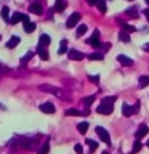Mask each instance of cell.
I'll use <instances>...</instances> for the list:
<instances>
[{"mask_svg": "<svg viewBox=\"0 0 149 154\" xmlns=\"http://www.w3.org/2000/svg\"><path fill=\"white\" fill-rule=\"evenodd\" d=\"M38 88H40L42 91H47V93H51V95H56L58 98L61 100H72V95L69 90H64V88H58V87L55 85H50V84H42L38 85Z\"/></svg>", "mask_w": 149, "mask_h": 154, "instance_id": "1", "label": "cell"}, {"mask_svg": "<svg viewBox=\"0 0 149 154\" xmlns=\"http://www.w3.org/2000/svg\"><path fill=\"white\" fill-rule=\"evenodd\" d=\"M96 133H98V137L101 138V141H104L106 144L111 143V135L108 133V130L103 128V127H96Z\"/></svg>", "mask_w": 149, "mask_h": 154, "instance_id": "2", "label": "cell"}, {"mask_svg": "<svg viewBox=\"0 0 149 154\" xmlns=\"http://www.w3.org/2000/svg\"><path fill=\"white\" fill-rule=\"evenodd\" d=\"M80 18H82V16H80V13H72L71 16H69V19H67V21H66V27H67V29L74 27L75 24L80 21Z\"/></svg>", "mask_w": 149, "mask_h": 154, "instance_id": "3", "label": "cell"}, {"mask_svg": "<svg viewBox=\"0 0 149 154\" xmlns=\"http://www.w3.org/2000/svg\"><path fill=\"white\" fill-rule=\"evenodd\" d=\"M21 148H24V149H31L32 146H34V141L31 138H24V137H18V141H16Z\"/></svg>", "mask_w": 149, "mask_h": 154, "instance_id": "4", "label": "cell"}, {"mask_svg": "<svg viewBox=\"0 0 149 154\" xmlns=\"http://www.w3.org/2000/svg\"><path fill=\"white\" fill-rule=\"evenodd\" d=\"M112 111H114V106H112V104H104V103H101L98 108H96V112H98V114H106V116L111 114Z\"/></svg>", "mask_w": 149, "mask_h": 154, "instance_id": "5", "label": "cell"}, {"mask_svg": "<svg viewBox=\"0 0 149 154\" xmlns=\"http://www.w3.org/2000/svg\"><path fill=\"white\" fill-rule=\"evenodd\" d=\"M87 43L91 45V47H95V48H98L101 45V43H99V31H95L93 34H91V37L87 40Z\"/></svg>", "mask_w": 149, "mask_h": 154, "instance_id": "6", "label": "cell"}, {"mask_svg": "<svg viewBox=\"0 0 149 154\" xmlns=\"http://www.w3.org/2000/svg\"><path fill=\"white\" fill-rule=\"evenodd\" d=\"M29 13H34V14H42L43 13V8H42V3L38 2H32L29 5Z\"/></svg>", "mask_w": 149, "mask_h": 154, "instance_id": "7", "label": "cell"}, {"mask_svg": "<svg viewBox=\"0 0 149 154\" xmlns=\"http://www.w3.org/2000/svg\"><path fill=\"white\" fill-rule=\"evenodd\" d=\"M67 55H69V60H72V61H82L85 58V55L79 50H69Z\"/></svg>", "mask_w": 149, "mask_h": 154, "instance_id": "8", "label": "cell"}, {"mask_svg": "<svg viewBox=\"0 0 149 154\" xmlns=\"http://www.w3.org/2000/svg\"><path fill=\"white\" fill-rule=\"evenodd\" d=\"M149 133V128L146 124H141L139 125V128L136 130V133H135V137H136V140H141L143 137H146V135Z\"/></svg>", "mask_w": 149, "mask_h": 154, "instance_id": "9", "label": "cell"}, {"mask_svg": "<svg viewBox=\"0 0 149 154\" xmlns=\"http://www.w3.org/2000/svg\"><path fill=\"white\" fill-rule=\"evenodd\" d=\"M42 111V112H45V114H53L56 111V108H55V104L53 103H43V104H40V108H38Z\"/></svg>", "mask_w": 149, "mask_h": 154, "instance_id": "10", "label": "cell"}, {"mask_svg": "<svg viewBox=\"0 0 149 154\" xmlns=\"http://www.w3.org/2000/svg\"><path fill=\"white\" fill-rule=\"evenodd\" d=\"M50 35H47V34H42L40 38H38V48H45L50 45Z\"/></svg>", "mask_w": 149, "mask_h": 154, "instance_id": "11", "label": "cell"}, {"mask_svg": "<svg viewBox=\"0 0 149 154\" xmlns=\"http://www.w3.org/2000/svg\"><path fill=\"white\" fill-rule=\"evenodd\" d=\"M117 61L120 63V64H123V66H133V60L132 58H128V56H125V55H119L117 56Z\"/></svg>", "mask_w": 149, "mask_h": 154, "instance_id": "12", "label": "cell"}, {"mask_svg": "<svg viewBox=\"0 0 149 154\" xmlns=\"http://www.w3.org/2000/svg\"><path fill=\"white\" fill-rule=\"evenodd\" d=\"M135 111H138V106H135V108H130L127 103L122 104V112H123V116H127V117H130V116H132Z\"/></svg>", "mask_w": 149, "mask_h": 154, "instance_id": "13", "label": "cell"}, {"mask_svg": "<svg viewBox=\"0 0 149 154\" xmlns=\"http://www.w3.org/2000/svg\"><path fill=\"white\" fill-rule=\"evenodd\" d=\"M66 7H67V2H66V0H56V2H55V10H56L58 13L64 11Z\"/></svg>", "mask_w": 149, "mask_h": 154, "instance_id": "14", "label": "cell"}, {"mask_svg": "<svg viewBox=\"0 0 149 154\" xmlns=\"http://www.w3.org/2000/svg\"><path fill=\"white\" fill-rule=\"evenodd\" d=\"M19 42H21V38H19L18 35H13V37H11V38H10V40H8L7 47L10 48V50H13L14 47H18V45H19Z\"/></svg>", "mask_w": 149, "mask_h": 154, "instance_id": "15", "label": "cell"}, {"mask_svg": "<svg viewBox=\"0 0 149 154\" xmlns=\"http://www.w3.org/2000/svg\"><path fill=\"white\" fill-rule=\"evenodd\" d=\"M0 14H2V19H3V21L11 23V18H10V10H8V7H3V8H2V11H0Z\"/></svg>", "mask_w": 149, "mask_h": 154, "instance_id": "16", "label": "cell"}, {"mask_svg": "<svg viewBox=\"0 0 149 154\" xmlns=\"http://www.w3.org/2000/svg\"><path fill=\"white\" fill-rule=\"evenodd\" d=\"M35 23H32V21H29V23H24V32H27V34H31L35 31Z\"/></svg>", "mask_w": 149, "mask_h": 154, "instance_id": "17", "label": "cell"}, {"mask_svg": "<svg viewBox=\"0 0 149 154\" xmlns=\"http://www.w3.org/2000/svg\"><path fill=\"white\" fill-rule=\"evenodd\" d=\"M23 19H24V14L23 13H13V16H11V23H10V24H18L19 21H23Z\"/></svg>", "mask_w": 149, "mask_h": 154, "instance_id": "18", "label": "cell"}, {"mask_svg": "<svg viewBox=\"0 0 149 154\" xmlns=\"http://www.w3.org/2000/svg\"><path fill=\"white\" fill-rule=\"evenodd\" d=\"M88 60H91V61H103L104 60V55H103V53H90Z\"/></svg>", "mask_w": 149, "mask_h": 154, "instance_id": "19", "label": "cell"}, {"mask_svg": "<svg viewBox=\"0 0 149 154\" xmlns=\"http://www.w3.org/2000/svg\"><path fill=\"white\" fill-rule=\"evenodd\" d=\"M82 103H84L87 108H88V106H91L95 103V95H90V96H85V98H82Z\"/></svg>", "mask_w": 149, "mask_h": 154, "instance_id": "20", "label": "cell"}, {"mask_svg": "<svg viewBox=\"0 0 149 154\" xmlns=\"http://www.w3.org/2000/svg\"><path fill=\"white\" fill-rule=\"evenodd\" d=\"M64 114H66V116H72V117H77V116H82V112H80L79 109H72V108H71V109H66V111H64Z\"/></svg>", "mask_w": 149, "mask_h": 154, "instance_id": "21", "label": "cell"}, {"mask_svg": "<svg viewBox=\"0 0 149 154\" xmlns=\"http://www.w3.org/2000/svg\"><path fill=\"white\" fill-rule=\"evenodd\" d=\"M77 130L84 135V133H87V130H88V122H82V124H79L77 125Z\"/></svg>", "mask_w": 149, "mask_h": 154, "instance_id": "22", "label": "cell"}, {"mask_svg": "<svg viewBox=\"0 0 149 154\" xmlns=\"http://www.w3.org/2000/svg\"><path fill=\"white\" fill-rule=\"evenodd\" d=\"M119 38H120L122 42H125V43H128V42H130V35H128V32H125V31H120Z\"/></svg>", "mask_w": 149, "mask_h": 154, "instance_id": "23", "label": "cell"}, {"mask_svg": "<svg viewBox=\"0 0 149 154\" xmlns=\"http://www.w3.org/2000/svg\"><path fill=\"white\" fill-rule=\"evenodd\" d=\"M96 7L99 8L101 13H106V0H96Z\"/></svg>", "mask_w": 149, "mask_h": 154, "instance_id": "24", "label": "cell"}, {"mask_svg": "<svg viewBox=\"0 0 149 154\" xmlns=\"http://www.w3.org/2000/svg\"><path fill=\"white\" fill-rule=\"evenodd\" d=\"M67 51V40H61V43H59V55H64V53Z\"/></svg>", "mask_w": 149, "mask_h": 154, "instance_id": "25", "label": "cell"}, {"mask_svg": "<svg viewBox=\"0 0 149 154\" xmlns=\"http://www.w3.org/2000/svg\"><path fill=\"white\" fill-rule=\"evenodd\" d=\"M146 85H149V77L147 75H141V77H139V87L144 88Z\"/></svg>", "mask_w": 149, "mask_h": 154, "instance_id": "26", "label": "cell"}, {"mask_svg": "<svg viewBox=\"0 0 149 154\" xmlns=\"http://www.w3.org/2000/svg\"><path fill=\"white\" fill-rule=\"evenodd\" d=\"M87 29H88V27H87L85 26V24H82V26H79V27H77V37H82V35H84V34L87 32Z\"/></svg>", "mask_w": 149, "mask_h": 154, "instance_id": "27", "label": "cell"}, {"mask_svg": "<svg viewBox=\"0 0 149 154\" xmlns=\"http://www.w3.org/2000/svg\"><path fill=\"white\" fill-rule=\"evenodd\" d=\"M48 151H50V143L45 141L42 144V148H40V151H38V154H47Z\"/></svg>", "mask_w": 149, "mask_h": 154, "instance_id": "28", "label": "cell"}, {"mask_svg": "<svg viewBox=\"0 0 149 154\" xmlns=\"http://www.w3.org/2000/svg\"><path fill=\"white\" fill-rule=\"evenodd\" d=\"M115 100H117V96H104L101 103H104V104H112Z\"/></svg>", "mask_w": 149, "mask_h": 154, "instance_id": "29", "label": "cell"}, {"mask_svg": "<svg viewBox=\"0 0 149 154\" xmlns=\"http://www.w3.org/2000/svg\"><path fill=\"white\" fill-rule=\"evenodd\" d=\"M87 143H88V146H90V151H91V152H95V151H96V148H98V143H96L95 140H87Z\"/></svg>", "mask_w": 149, "mask_h": 154, "instance_id": "30", "label": "cell"}, {"mask_svg": "<svg viewBox=\"0 0 149 154\" xmlns=\"http://www.w3.org/2000/svg\"><path fill=\"white\" fill-rule=\"evenodd\" d=\"M120 26H122V29H123L125 32H133L135 31V27L130 26V24H127V23H120Z\"/></svg>", "mask_w": 149, "mask_h": 154, "instance_id": "31", "label": "cell"}, {"mask_svg": "<svg viewBox=\"0 0 149 154\" xmlns=\"http://www.w3.org/2000/svg\"><path fill=\"white\" fill-rule=\"evenodd\" d=\"M38 56H40L42 60H48V51L45 48H38Z\"/></svg>", "mask_w": 149, "mask_h": 154, "instance_id": "32", "label": "cell"}, {"mask_svg": "<svg viewBox=\"0 0 149 154\" xmlns=\"http://www.w3.org/2000/svg\"><path fill=\"white\" fill-rule=\"evenodd\" d=\"M32 56H34V51H29V53H27V55L24 56V58H21V64H26V63H27L29 60H31Z\"/></svg>", "mask_w": 149, "mask_h": 154, "instance_id": "33", "label": "cell"}, {"mask_svg": "<svg viewBox=\"0 0 149 154\" xmlns=\"http://www.w3.org/2000/svg\"><path fill=\"white\" fill-rule=\"evenodd\" d=\"M139 149H141V143H139V141H135L133 148H132V154H136Z\"/></svg>", "mask_w": 149, "mask_h": 154, "instance_id": "34", "label": "cell"}, {"mask_svg": "<svg viewBox=\"0 0 149 154\" xmlns=\"http://www.w3.org/2000/svg\"><path fill=\"white\" fill-rule=\"evenodd\" d=\"M127 14L130 18H136L138 14H136V8H130V10H127Z\"/></svg>", "mask_w": 149, "mask_h": 154, "instance_id": "35", "label": "cell"}, {"mask_svg": "<svg viewBox=\"0 0 149 154\" xmlns=\"http://www.w3.org/2000/svg\"><path fill=\"white\" fill-rule=\"evenodd\" d=\"M74 151H75L77 154H84V146H82V144H75V146H74Z\"/></svg>", "mask_w": 149, "mask_h": 154, "instance_id": "36", "label": "cell"}, {"mask_svg": "<svg viewBox=\"0 0 149 154\" xmlns=\"http://www.w3.org/2000/svg\"><path fill=\"white\" fill-rule=\"evenodd\" d=\"M109 48H111V43H101L96 50H109Z\"/></svg>", "mask_w": 149, "mask_h": 154, "instance_id": "37", "label": "cell"}, {"mask_svg": "<svg viewBox=\"0 0 149 154\" xmlns=\"http://www.w3.org/2000/svg\"><path fill=\"white\" fill-rule=\"evenodd\" d=\"M99 80V75H90V82H95V84H98Z\"/></svg>", "mask_w": 149, "mask_h": 154, "instance_id": "38", "label": "cell"}, {"mask_svg": "<svg viewBox=\"0 0 149 154\" xmlns=\"http://www.w3.org/2000/svg\"><path fill=\"white\" fill-rule=\"evenodd\" d=\"M144 16H146V19L149 21V8H146V10H144Z\"/></svg>", "mask_w": 149, "mask_h": 154, "instance_id": "39", "label": "cell"}, {"mask_svg": "<svg viewBox=\"0 0 149 154\" xmlns=\"http://www.w3.org/2000/svg\"><path fill=\"white\" fill-rule=\"evenodd\" d=\"M143 50H144V51H149V43H144V45H143Z\"/></svg>", "mask_w": 149, "mask_h": 154, "instance_id": "40", "label": "cell"}, {"mask_svg": "<svg viewBox=\"0 0 149 154\" xmlns=\"http://www.w3.org/2000/svg\"><path fill=\"white\" fill-rule=\"evenodd\" d=\"M87 3L88 5H96V0H87Z\"/></svg>", "mask_w": 149, "mask_h": 154, "instance_id": "41", "label": "cell"}, {"mask_svg": "<svg viewBox=\"0 0 149 154\" xmlns=\"http://www.w3.org/2000/svg\"><path fill=\"white\" fill-rule=\"evenodd\" d=\"M146 3H147V8H149V0H146Z\"/></svg>", "mask_w": 149, "mask_h": 154, "instance_id": "42", "label": "cell"}, {"mask_svg": "<svg viewBox=\"0 0 149 154\" xmlns=\"http://www.w3.org/2000/svg\"><path fill=\"white\" fill-rule=\"evenodd\" d=\"M0 109H3V106H2V104H0Z\"/></svg>", "mask_w": 149, "mask_h": 154, "instance_id": "43", "label": "cell"}, {"mask_svg": "<svg viewBox=\"0 0 149 154\" xmlns=\"http://www.w3.org/2000/svg\"><path fill=\"white\" fill-rule=\"evenodd\" d=\"M147 146H149V140H147Z\"/></svg>", "mask_w": 149, "mask_h": 154, "instance_id": "44", "label": "cell"}, {"mask_svg": "<svg viewBox=\"0 0 149 154\" xmlns=\"http://www.w3.org/2000/svg\"><path fill=\"white\" fill-rule=\"evenodd\" d=\"M103 154H108V152H103Z\"/></svg>", "mask_w": 149, "mask_h": 154, "instance_id": "45", "label": "cell"}]
</instances>
